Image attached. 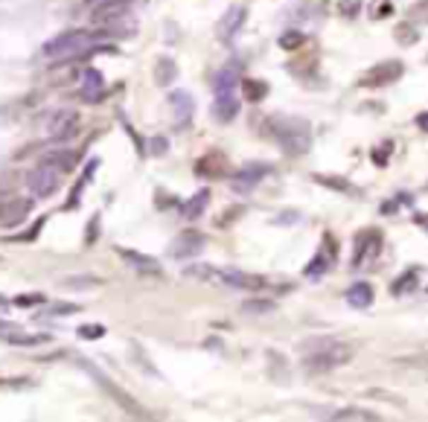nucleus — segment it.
<instances>
[{"instance_id": "nucleus-1", "label": "nucleus", "mask_w": 428, "mask_h": 422, "mask_svg": "<svg viewBox=\"0 0 428 422\" xmlns=\"http://www.w3.org/2000/svg\"><path fill=\"white\" fill-rule=\"evenodd\" d=\"M268 131L277 137V143L295 157H300L303 152H309V146H312L309 126L303 120H285V116H277V120H268Z\"/></svg>"}, {"instance_id": "nucleus-2", "label": "nucleus", "mask_w": 428, "mask_h": 422, "mask_svg": "<svg viewBox=\"0 0 428 422\" xmlns=\"http://www.w3.org/2000/svg\"><path fill=\"white\" fill-rule=\"evenodd\" d=\"M355 358V346L352 344H344V341H332L315 353H309L303 358V370L306 373H329V370H338L344 364H350Z\"/></svg>"}, {"instance_id": "nucleus-3", "label": "nucleus", "mask_w": 428, "mask_h": 422, "mask_svg": "<svg viewBox=\"0 0 428 422\" xmlns=\"http://www.w3.org/2000/svg\"><path fill=\"white\" fill-rule=\"evenodd\" d=\"M90 50H97V38L85 30H73V32H64L53 41H47L41 53L47 59H76V56H85Z\"/></svg>"}, {"instance_id": "nucleus-4", "label": "nucleus", "mask_w": 428, "mask_h": 422, "mask_svg": "<svg viewBox=\"0 0 428 422\" xmlns=\"http://www.w3.org/2000/svg\"><path fill=\"white\" fill-rule=\"evenodd\" d=\"M61 169L50 167V163H44L41 160V167H35L30 175H27V186H30V193L35 198H50L53 193H59V186H61Z\"/></svg>"}, {"instance_id": "nucleus-5", "label": "nucleus", "mask_w": 428, "mask_h": 422, "mask_svg": "<svg viewBox=\"0 0 428 422\" xmlns=\"http://www.w3.org/2000/svg\"><path fill=\"white\" fill-rule=\"evenodd\" d=\"M402 76V64L399 61H385L373 70H367V76L362 79V88H385Z\"/></svg>"}, {"instance_id": "nucleus-6", "label": "nucleus", "mask_w": 428, "mask_h": 422, "mask_svg": "<svg viewBox=\"0 0 428 422\" xmlns=\"http://www.w3.org/2000/svg\"><path fill=\"white\" fill-rule=\"evenodd\" d=\"M236 88H239V67L227 64L216 73V82H213V90L216 97H236Z\"/></svg>"}, {"instance_id": "nucleus-7", "label": "nucleus", "mask_w": 428, "mask_h": 422, "mask_svg": "<svg viewBox=\"0 0 428 422\" xmlns=\"http://www.w3.org/2000/svg\"><path fill=\"white\" fill-rule=\"evenodd\" d=\"M222 279L233 289H245V291H263L266 289V277L259 274H245V271H225Z\"/></svg>"}, {"instance_id": "nucleus-8", "label": "nucleus", "mask_w": 428, "mask_h": 422, "mask_svg": "<svg viewBox=\"0 0 428 422\" xmlns=\"http://www.w3.org/2000/svg\"><path fill=\"white\" fill-rule=\"evenodd\" d=\"M105 93V79L97 67H88L85 73H82V100L88 102H97L100 97Z\"/></svg>"}, {"instance_id": "nucleus-9", "label": "nucleus", "mask_w": 428, "mask_h": 422, "mask_svg": "<svg viewBox=\"0 0 428 422\" xmlns=\"http://www.w3.org/2000/svg\"><path fill=\"white\" fill-rule=\"evenodd\" d=\"M198 251H204V236L201 233H193V230H186L184 236L172 245V256H178V260L181 256H196Z\"/></svg>"}, {"instance_id": "nucleus-10", "label": "nucleus", "mask_w": 428, "mask_h": 422, "mask_svg": "<svg viewBox=\"0 0 428 422\" xmlns=\"http://www.w3.org/2000/svg\"><path fill=\"white\" fill-rule=\"evenodd\" d=\"M120 256H123V260H126L129 265H134L140 274H149V277L160 274V263H157V260H152V256H143V253L129 251V248H120Z\"/></svg>"}, {"instance_id": "nucleus-11", "label": "nucleus", "mask_w": 428, "mask_h": 422, "mask_svg": "<svg viewBox=\"0 0 428 422\" xmlns=\"http://www.w3.org/2000/svg\"><path fill=\"white\" fill-rule=\"evenodd\" d=\"M73 128H76V111H70V108L59 111L50 120V134L53 137H67V134H73Z\"/></svg>"}, {"instance_id": "nucleus-12", "label": "nucleus", "mask_w": 428, "mask_h": 422, "mask_svg": "<svg viewBox=\"0 0 428 422\" xmlns=\"http://www.w3.org/2000/svg\"><path fill=\"white\" fill-rule=\"evenodd\" d=\"M266 175H268V167H263V163H248V167L236 172V186H256Z\"/></svg>"}, {"instance_id": "nucleus-13", "label": "nucleus", "mask_w": 428, "mask_h": 422, "mask_svg": "<svg viewBox=\"0 0 428 422\" xmlns=\"http://www.w3.org/2000/svg\"><path fill=\"white\" fill-rule=\"evenodd\" d=\"M170 102H172V108H175V120L178 123H186L189 120V114H193V97L189 93H184V90H175L172 97H170Z\"/></svg>"}, {"instance_id": "nucleus-14", "label": "nucleus", "mask_w": 428, "mask_h": 422, "mask_svg": "<svg viewBox=\"0 0 428 422\" xmlns=\"http://www.w3.org/2000/svg\"><path fill=\"white\" fill-rule=\"evenodd\" d=\"M347 303H350V306L367 309L370 303H373V289H370V283H355V286L347 291Z\"/></svg>"}, {"instance_id": "nucleus-15", "label": "nucleus", "mask_w": 428, "mask_h": 422, "mask_svg": "<svg viewBox=\"0 0 428 422\" xmlns=\"http://www.w3.org/2000/svg\"><path fill=\"white\" fill-rule=\"evenodd\" d=\"M236 111H239V102H236V97H216V102H213V114H216V120L222 123H230Z\"/></svg>"}, {"instance_id": "nucleus-16", "label": "nucleus", "mask_w": 428, "mask_h": 422, "mask_svg": "<svg viewBox=\"0 0 428 422\" xmlns=\"http://www.w3.org/2000/svg\"><path fill=\"white\" fill-rule=\"evenodd\" d=\"M30 213V201H9L6 207H0V222L4 224H15Z\"/></svg>"}, {"instance_id": "nucleus-17", "label": "nucleus", "mask_w": 428, "mask_h": 422, "mask_svg": "<svg viewBox=\"0 0 428 422\" xmlns=\"http://www.w3.org/2000/svg\"><path fill=\"white\" fill-rule=\"evenodd\" d=\"M332 419L335 422H379L382 416L379 414H373V411H364V408H344V411H338V414H332Z\"/></svg>"}, {"instance_id": "nucleus-18", "label": "nucleus", "mask_w": 428, "mask_h": 422, "mask_svg": "<svg viewBox=\"0 0 428 422\" xmlns=\"http://www.w3.org/2000/svg\"><path fill=\"white\" fill-rule=\"evenodd\" d=\"M242 20H245V9L242 6H233L227 15H225V20H222V27H219V32L225 35V38H230L236 30L242 27Z\"/></svg>"}, {"instance_id": "nucleus-19", "label": "nucleus", "mask_w": 428, "mask_h": 422, "mask_svg": "<svg viewBox=\"0 0 428 422\" xmlns=\"http://www.w3.org/2000/svg\"><path fill=\"white\" fill-rule=\"evenodd\" d=\"M44 163H50V167H56V169H61V172H70L76 167V155L73 152H50L44 157Z\"/></svg>"}, {"instance_id": "nucleus-20", "label": "nucleus", "mask_w": 428, "mask_h": 422, "mask_svg": "<svg viewBox=\"0 0 428 422\" xmlns=\"http://www.w3.org/2000/svg\"><path fill=\"white\" fill-rule=\"evenodd\" d=\"M207 201H210V193H207V190H201L196 198H189V204L184 207V216H186V219H198V216L204 213Z\"/></svg>"}, {"instance_id": "nucleus-21", "label": "nucleus", "mask_w": 428, "mask_h": 422, "mask_svg": "<svg viewBox=\"0 0 428 422\" xmlns=\"http://www.w3.org/2000/svg\"><path fill=\"white\" fill-rule=\"evenodd\" d=\"M399 367H411V370H428V353H411V356H399L393 358Z\"/></svg>"}, {"instance_id": "nucleus-22", "label": "nucleus", "mask_w": 428, "mask_h": 422, "mask_svg": "<svg viewBox=\"0 0 428 422\" xmlns=\"http://www.w3.org/2000/svg\"><path fill=\"white\" fill-rule=\"evenodd\" d=\"M155 73H157V82H160V85H170V82L175 79V73H178V70H175V61H172V59H160Z\"/></svg>"}, {"instance_id": "nucleus-23", "label": "nucleus", "mask_w": 428, "mask_h": 422, "mask_svg": "<svg viewBox=\"0 0 428 422\" xmlns=\"http://www.w3.org/2000/svg\"><path fill=\"white\" fill-rule=\"evenodd\" d=\"M274 300H245L242 303V312L248 315H266V312H274Z\"/></svg>"}, {"instance_id": "nucleus-24", "label": "nucleus", "mask_w": 428, "mask_h": 422, "mask_svg": "<svg viewBox=\"0 0 428 422\" xmlns=\"http://www.w3.org/2000/svg\"><path fill=\"white\" fill-rule=\"evenodd\" d=\"M266 93H268V85H266V82H245V97H248L251 102L263 100Z\"/></svg>"}, {"instance_id": "nucleus-25", "label": "nucleus", "mask_w": 428, "mask_h": 422, "mask_svg": "<svg viewBox=\"0 0 428 422\" xmlns=\"http://www.w3.org/2000/svg\"><path fill=\"white\" fill-rule=\"evenodd\" d=\"M303 41H306L303 32H285V35L280 38V47H283V50H297Z\"/></svg>"}, {"instance_id": "nucleus-26", "label": "nucleus", "mask_w": 428, "mask_h": 422, "mask_svg": "<svg viewBox=\"0 0 428 422\" xmlns=\"http://www.w3.org/2000/svg\"><path fill=\"white\" fill-rule=\"evenodd\" d=\"M338 9H341L344 18H355V15H359V9H362V0H341Z\"/></svg>"}, {"instance_id": "nucleus-27", "label": "nucleus", "mask_w": 428, "mask_h": 422, "mask_svg": "<svg viewBox=\"0 0 428 422\" xmlns=\"http://www.w3.org/2000/svg\"><path fill=\"white\" fill-rule=\"evenodd\" d=\"M417 286V274L411 271L405 279H396V283H393V294H402V291H411Z\"/></svg>"}, {"instance_id": "nucleus-28", "label": "nucleus", "mask_w": 428, "mask_h": 422, "mask_svg": "<svg viewBox=\"0 0 428 422\" xmlns=\"http://www.w3.org/2000/svg\"><path fill=\"white\" fill-rule=\"evenodd\" d=\"M44 303V294H23V297H15V306H38Z\"/></svg>"}, {"instance_id": "nucleus-29", "label": "nucleus", "mask_w": 428, "mask_h": 422, "mask_svg": "<svg viewBox=\"0 0 428 422\" xmlns=\"http://www.w3.org/2000/svg\"><path fill=\"white\" fill-rule=\"evenodd\" d=\"M76 312H79L76 303H56V306L50 309V315H76Z\"/></svg>"}, {"instance_id": "nucleus-30", "label": "nucleus", "mask_w": 428, "mask_h": 422, "mask_svg": "<svg viewBox=\"0 0 428 422\" xmlns=\"http://www.w3.org/2000/svg\"><path fill=\"white\" fill-rule=\"evenodd\" d=\"M20 330V326H15V323H4V320H0V341H9L12 338V332H18Z\"/></svg>"}, {"instance_id": "nucleus-31", "label": "nucleus", "mask_w": 428, "mask_h": 422, "mask_svg": "<svg viewBox=\"0 0 428 422\" xmlns=\"http://www.w3.org/2000/svg\"><path fill=\"white\" fill-rule=\"evenodd\" d=\"M186 274H189V277H213V274H216V268H210V265H196V268H189Z\"/></svg>"}, {"instance_id": "nucleus-32", "label": "nucleus", "mask_w": 428, "mask_h": 422, "mask_svg": "<svg viewBox=\"0 0 428 422\" xmlns=\"http://www.w3.org/2000/svg\"><path fill=\"white\" fill-rule=\"evenodd\" d=\"M210 163H213V167H216L219 172L225 169V160H222V155H210ZM204 169H207V163L201 160V163H198V172H204Z\"/></svg>"}, {"instance_id": "nucleus-33", "label": "nucleus", "mask_w": 428, "mask_h": 422, "mask_svg": "<svg viewBox=\"0 0 428 422\" xmlns=\"http://www.w3.org/2000/svg\"><path fill=\"white\" fill-rule=\"evenodd\" d=\"M323 265H326V260H323V256H318L312 265H306V274H309V277H318V274L323 271Z\"/></svg>"}, {"instance_id": "nucleus-34", "label": "nucleus", "mask_w": 428, "mask_h": 422, "mask_svg": "<svg viewBox=\"0 0 428 422\" xmlns=\"http://www.w3.org/2000/svg\"><path fill=\"white\" fill-rule=\"evenodd\" d=\"M79 335H82V338H100V335H102V326H82Z\"/></svg>"}, {"instance_id": "nucleus-35", "label": "nucleus", "mask_w": 428, "mask_h": 422, "mask_svg": "<svg viewBox=\"0 0 428 422\" xmlns=\"http://www.w3.org/2000/svg\"><path fill=\"white\" fill-rule=\"evenodd\" d=\"M152 152H157V155L166 152V140H163V137H155V140H152Z\"/></svg>"}, {"instance_id": "nucleus-36", "label": "nucleus", "mask_w": 428, "mask_h": 422, "mask_svg": "<svg viewBox=\"0 0 428 422\" xmlns=\"http://www.w3.org/2000/svg\"><path fill=\"white\" fill-rule=\"evenodd\" d=\"M417 126H420V128H422V131H425V134H428V111H425V114H420V116H417Z\"/></svg>"}]
</instances>
